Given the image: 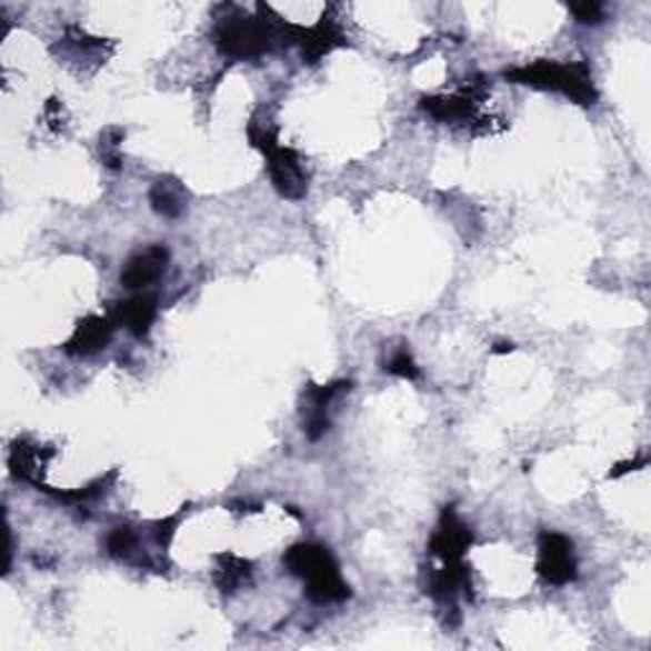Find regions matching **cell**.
I'll use <instances>...</instances> for the list:
<instances>
[{
  "mask_svg": "<svg viewBox=\"0 0 651 651\" xmlns=\"http://www.w3.org/2000/svg\"><path fill=\"white\" fill-rule=\"evenodd\" d=\"M425 593L433 598L438 605L448 609L459 619V598L473 601V583H471V565H465L463 560L459 562H443V568L428 573Z\"/></svg>",
  "mask_w": 651,
  "mask_h": 651,
  "instance_id": "52a82bcc",
  "label": "cell"
},
{
  "mask_svg": "<svg viewBox=\"0 0 651 651\" xmlns=\"http://www.w3.org/2000/svg\"><path fill=\"white\" fill-rule=\"evenodd\" d=\"M647 463H649V459H637V461L619 463V465H615V469L609 473V479H621L623 473H629V471H637V469H644Z\"/></svg>",
  "mask_w": 651,
  "mask_h": 651,
  "instance_id": "603a6c76",
  "label": "cell"
},
{
  "mask_svg": "<svg viewBox=\"0 0 651 651\" xmlns=\"http://www.w3.org/2000/svg\"><path fill=\"white\" fill-rule=\"evenodd\" d=\"M252 575L254 565L248 558L234 555V552H217L214 555V573H211V580H214V588L222 595H234L242 588H250Z\"/></svg>",
  "mask_w": 651,
  "mask_h": 651,
  "instance_id": "5bb4252c",
  "label": "cell"
},
{
  "mask_svg": "<svg viewBox=\"0 0 651 651\" xmlns=\"http://www.w3.org/2000/svg\"><path fill=\"white\" fill-rule=\"evenodd\" d=\"M473 544V532L461 522V517L455 514V507H443L438 527L430 534L428 552L441 562H459L465 558V552Z\"/></svg>",
  "mask_w": 651,
  "mask_h": 651,
  "instance_id": "ba28073f",
  "label": "cell"
},
{
  "mask_svg": "<svg viewBox=\"0 0 651 651\" xmlns=\"http://www.w3.org/2000/svg\"><path fill=\"white\" fill-rule=\"evenodd\" d=\"M148 201L158 217L163 219H179L187 211L189 193L183 189V183L173 176H163V179L153 181L151 191H148Z\"/></svg>",
  "mask_w": 651,
  "mask_h": 651,
  "instance_id": "2e32d148",
  "label": "cell"
},
{
  "mask_svg": "<svg viewBox=\"0 0 651 651\" xmlns=\"http://www.w3.org/2000/svg\"><path fill=\"white\" fill-rule=\"evenodd\" d=\"M351 382L339 380L329 384H308L303 390V433L308 441H321V438L329 433L331 420L326 412H329L331 400L341 392H349Z\"/></svg>",
  "mask_w": 651,
  "mask_h": 651,
  "instance_id": "9c48e42d",
  "label": "cell"
},
{
  "mask_svg": "<svg viewBox=\"0 0 651 651\" xmlns=\"http://www.w3.org/2000/svg\"><path fill=\"white\" fill-rule=\"evenodd\" d=\"M283 565L290 575L301 578L306 583V595L311 603L329 605L351 598V588L341 578L339 562L329 548L319 542H298L286 550Z\"/></svg>",
  "mask_w": 651,
  "mask_h": 651,
  "instance_id": "7a4b0ae2",
  "label": "cell"
},
{
  "mask_svg": "<svg viewBox=\"0 0 651 651\" xmlns=\"http://www.w3.org/2000/svg\"><path fill=\"white\" fill-rule=\"evenodd\" d=\"M171 262V252L166 244H151V248L136 252L133 258L126 262L120 272V283L128 290H146L156 286L158 280L166 276Z\"/></svg>",
  "mask_w": 651,
  "mask_h": 651,
  "instance_id": "30bf717a",
  "label": "cell"
},
{
  "mask_svg": "<svg viewBox=\"0 0 651 651\" xmlns=\"http://www.w3.org/2000/svg\"><path fill=\"white\" fill-rule=\"evenodd\" d=\"M537 575L548 585H570L578 580L575 544L560 532H542L537 537Z\"/></svg>",
  "mask_w": 651,
  "mask_h": 651,
  "instance_id": "8992f818",
  "label": "cell"
},
{
  "mask_svg": "<svg viewBox=\"0 0 651 651\" xmlns=\"http://www.w3.org/2000/svg\"><path fill=\"white\" fill-rule=\"evenodd\" d=\"M47 120L51 122V128L54 130L64 128V108H61V102L57 100V97H51V100L47 102Z\"/></svg>",
  "mask_w": 651,
  "mask_h": 651,
  "instance_id": "7402d4cb",
  "label": "cell"
},
{
  "mask_svg": "<svg viewBox=\"0 0 651 651\" xmlns=\"http://www.w3.org/2000/svg\"><path fill=\"white\" fill-rule=\"evenodd\" d=\"M570 13L575 16L578 23L583 26H598L603 21V6L598 0H585V3H573L568 6Z\"/></svg>",
  "mask_w": 651,
  "mask_h": 651,
  "instance_id": "44dd1931",
  "label": "cell"
},
{
  "mask_svg": "<svg viewBox=\"0 0 651 651\" xmlns=\"http://www.w3.org/2000/svg\"><path fill=\"white\" fill-rule=\"evenodd\" d=\"M57 455V448L49 445H33L29 441H16L8 453V469H11L13 479L31 483V487H43V471H47L49 461Z\"/></svg>",
  "mask_w": 651,
  "mask_h": 651,
  "instance_id": "7c38bea8",
  "label": "cell"
},
{
  "mask_svg": "<svg viewBox=\"0 0 651 651\" xmlns=\"http://www.w3.org/2000/svg\"><path fill=\"white\" fill-rule=\"evenodd\" d=\"M158 308L161 306H158V298L153 293H138L130 296L128 301L112 306L110 319L133 333L136 339H143L153 329V323L158 319Z\"/></svg>",
  "mask_w": 651,
  "mask_h": 651,
  "instance_id": "4fadbf2b",
  "label": "cell"
},
{
  "mask_svg": "<svg viewBox=\"0 0 651 651\" xmlns=\"http://www.w3.org/2000/svg\"><path fill=\"white\" fill-rule=\"evenodd\" d=\"M491 351H494V354H509V351H514V344L512 341H499Z\"/></svg>",
  "mask_w": 651,
  "mask_h": 651,
  "instance_id": "cb8c5ba5",
  "label": "cell"
},
{
  "mask_svg": "<svg viewBox=\"0 0 651 651\" xmlns=\"http://www.w3.org/2000/svg\"><path fill=\"white\" fill-rule=\"evenodd\" d=\"M183 512H187V509H181V512H176L173 517H166V519H158V522H153V540H156V544L161 550H166L173 542V537H176V530H179Z\"/></svg>",
  "mask_w": 651,
  "mask_h": 651,
  "instance_id": "ffe728a7",
  "label": "cell"
},
{
  "mask_svg": "<svg viewBox=\"0 0 651 651\" xmlns=\"http://www.w3.org/2000/svg\"><path fill=\"white\" fill-rule=\"evenodd\" d=\"M250 146L266 156L270 181L280 197L290 201H303L308 193V171L303 166L301 153L296 148L280 143V128L276 122V112L270 108L254 110L248 122Z\"/></svg>",
  "mask_w": 651,
  "mask_h": 651,
  "instance_id": "6da1fadb",
  "label": "cell"
},
{
  "mask_svg": "<svg viewBox=\"0 0 651 651\" xmlns=\"http://www.w3.org/2000/svg\"><path fill=\"white\" fill-rule=\"evenodd\" d=\"M420 108L438 122H469L477 116V102L465 94H430L422 97Z\"/></svg>",
  "mask_w": 651,
  "mask_h": 651,
  "instance_id": "9a60e30c",
  "label": "cell"
},
{
  "mask_svg": "<svg viewBox=\"0 0 651 651\" xmlns=\"http://www.w3.org/2000/svg\"><path fill=\"white\" fill-rule=\"evenodd\" d=\"M384 369H387V372H390V374L402 377V380H410V382H415L418 377H420V367L415 364V359H412L410 349L404 347V344H402L400 349H394V351H392V357L387 359Z\"/></svg>",
  "mask_w": 651,
  "mask_h": 651,
  "instance_id": "d6986e66",
  "label": "cell"
},
{
  "mask_svg": "<svg viewBox=\"0 0 651 651\" xmlns=\"http://www.w3.org/2000/svg\"><path fill=\"white\" fill-rule=\"evenodd\" d=\"M140 548V534L136 527L118 524L112 527V532L104 540V550L112 560H133V555Z\"/></svg>",
  "mask_w": 651,
  "mask_h": 651,
  "instance_id": "e0dca14e",
  "label": "cell"
},
{
  "mask_svg": "<svg viewBox=\"0 0 651 651\" xmlns=\"http://www.w3.org/2000/svg\"><path fill=\"white\" fill-rule=\"evenodd\" d=\"M504 79L512 84L534 87V90H548L565 94L568 100L583 108H591L598 102V90L593 84V72L585 61H552L540 59L532 64L507 69Z\"/></svg>",
  "mask_w": 651,
  "mask_h": 651,
  "instance_id": "277c9868",
  "label": "cell"
},
{
  "mask_svg": "<svg viewBox=\"0 0 651 651\" xmlns=\"http://www.w3.org/2000/svg\"><path fill=\"white\" fill-rule=\"evenodd\" d=\"M118 323L108 316H84L82 321L74 326V333L69 337L64 347L69 357H92L97 351L108 349L112 341V333H116Z\"/></svg>",
  "mask_w": 651,
  "mask_h": 651,
  "instance_id": "8fae6325",
  "label": "cell"
},
{
  "mask_svg": "<svg viewBox=\"0 0 651 651\" xmlns=\"http://www.w3.org/2000/svg\"><path fill=\"white\" fill-rule=\"evenodd\" d=\"M126 140V130L118 126H110L102 130L100 136V158L104 163V169L110 171H120L122 169V148L120 143Z\"/></svg>",
  "mask_w": 651,
  "mask_h": 651,
  "instance_id": "ac0fdd59",
  "label": "cell"
},
{
  "mask_svg": "<svg viewBox=\"0 0 651 651\" xmlns=\"http://www.w3.org/2000/svg\"><path fill=\"white\" fill-rule=\"evenodd\" d=\"M280 31H283V43H296L301 49V57L306 64H319V61L331 54L333 49L347 47V37L341 31L339 21L331 13H323L321 21L316 26H298L280 21Z\"/></svg>",
  "mask_w": 651,
  "mask_h": 651,
  "instance_id": "5b68a950",
  "label": "cell"
},
{
  "mask_svg": "<svg viewBox=\"0 0 651 651\" xmlns=\"http://www.w3.org/2000/svg\"><path fill=\"white\" fill-rule=\"evenodd\" d=\"M280 21L270 6H258V13H230L214 26V43L219 54L230 59H260L283 41Z\"/></svg>",
  "mask_w": 651,
  "mask_h": 651,
  "instance_id": "3957f363",
  "label": "cell"
}]
</instances>
